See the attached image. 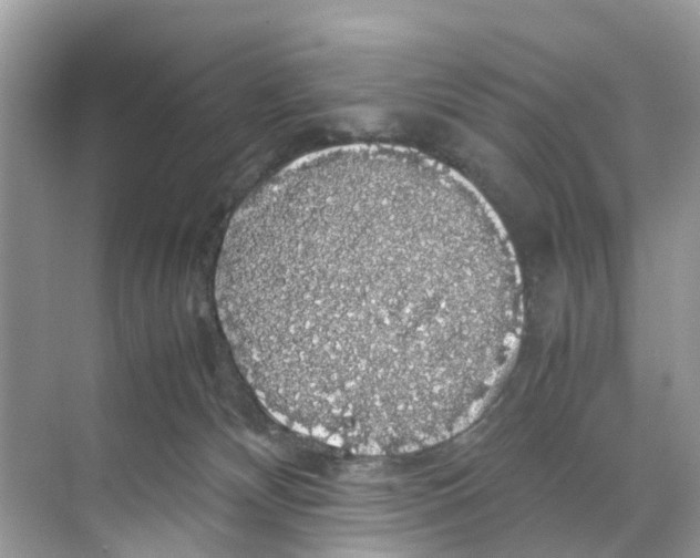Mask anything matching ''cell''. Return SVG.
Returning a JSON list of instances; mask_svg holds the SVG:
<instances>
[{
  "instance_id": "cell-1",
  "label": "cell",
  "mask_w": 700,
  "mask_h": 558,
  "mask_svg": "<svg viewBox=\"0 0 700 558\" xmlns=\"http://www.w3.org/2000/svg\"><path fill=\"white\" fill-rule=\"evenodd\" d=\"M214 296L235 360L285 427L358 455L467 427L515 360L523 282L460 173L411 147L305 155L233 215Z\"/></svg>"
}]
</instances>
